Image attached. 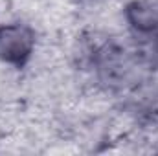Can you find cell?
<instances>
[{"label": "cell", "instance_id": "obj_1", "mask_svg": "<svg viewBox=\"0 0 158 156\" xmlns=\"http://www.w3.org/2000/svg\"><path fill=\"white\" fill-rule=\"evenodd\" d=\"M35 48V33L26 24H7L0 28V59L22 68Z\"/></svg>", "mask_w": 158, "mask_h": 156}, {"label": "cell", "instance_id": "obj_2", "mask_svg": "<svg viewBox=\"0 0 158 156\" xmlns=\"http://www.w3.org/2000/svg\"><path fill=\"white\" fill-rule=\"evenodd\" d=\"M125 17L134 35H143L158 28V0H136L127 6Z\"/></svg>", "mask_w": 158, "mask_h": 156}, {"label": "cell", "instance_id": "obj_3", "mask_svg": "<svg viewBox=\"0 0 158 156\" xmlns=\"http://www.w3.org/2000/svg\"><path fill=\"white\" fill-rule=\"evenodd\" d=\"M132 103L138 112L149 117H158V77H149L138 83Z\"/></svg>", "mask_w": 158, "mask_h": 156}, {"label": "cell", "instance_id": "obj_4", "mask_svg": "<svg viewBox=\"0 0 158 156\" xmlns=\"http://www.w3.org/2000/svg\"><path fill=\"white\" fill-rule=\"evenodd\" d=\"M138 39V53L142 55V61L153 68H158V28L143 33L136 35Z\"/></svg>", "mask_w": 158, "mask_h": 156}]
</instances>
